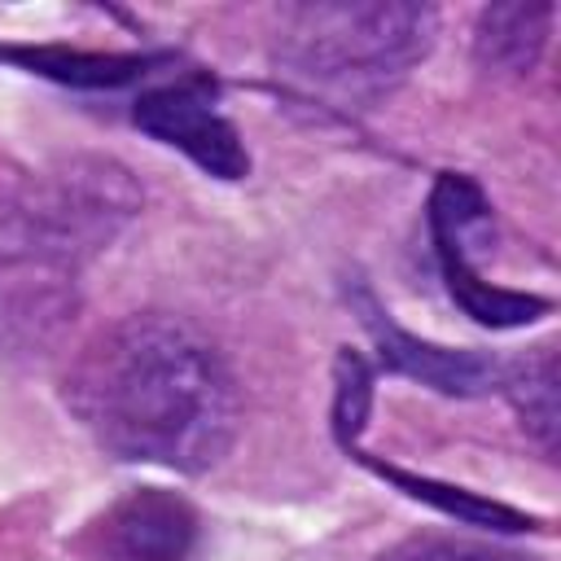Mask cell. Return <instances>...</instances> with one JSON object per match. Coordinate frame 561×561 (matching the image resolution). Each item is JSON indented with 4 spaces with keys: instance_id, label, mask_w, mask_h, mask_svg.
I'll return each instance as SVG.
<instances>
[{
    "instance_id": "7",
    "label": "cell",
    "mask_w": 561,
    "mask_h": 561,
    "mask_svg": "<svg viewBox=\"0 0 561 561\" xmlns=\"http://www.w3.org/2000/svg\"><path fill=\"white\" fill-rule=\"evenodd\" d=\"M202 539L197 508L167 486L127 491L96 526L101 561H193Z\"/></svg>"
},
{
    "instance_id": "3",
    "label": "cell",
    "mask_w": 561,
    "mask_h": 561,
    "mask_svg": "<svg viewBox=\"0 0 561 561\" xmlns=\"http://www.w3.org/2000/svg\"><path fill=\"white\" fill-rule=\"evenodd\" d=\"M438 13L408 0L298 4L280 18L276 61L342 101H373L399 83L434 44Z\"/></svg>"
},
{
    "instance_id": "12",
    "label": "cell",
    "mask_w": 561,
    "mask_h": 561,
    "mask_svg": "<svg viewBox=\"0 0 561 561\" xmlns=\"http://www.w3.org/2000/svg\"><path fill=\"white\" fill-rule=\"evenodd\" d=\"M373 412V373L359 351L342 346L333 359V434L351 451Z\"/></svg>"
},
{
    "instance_id": "9",
    "label": "cell",
    "mask_w": 561,
    "mask_h": 561,
    "mask_svg": "<svg viewBox=\"0 0 561 561\" xmlns=\"http://www.w3.org/2000/svg\"><path fill=\"white\" fill-rule=\"evenodd\" d=\"M359 460L377 478L394 482L403 495H412V500H421V504H430V508H438V513H447V517H456L465 526H486V530H535L539 526L530 513H517V508H508L500 500H486L478 491H465V486H451V482H434V478L408 473V469L386 465V460H373V456H359Z\"/></svg>"
},
{
    "instance_id": "1",
    "label": "cell",
    "mask_w": 561,
    "mask_h": 561,
    "mask_svg": "<svg viewBox=\"0 0 561 561\" xmlns=\"http://www.w3.org/2000/svg\"><path fill=\"white\" fill-rule=\"evenodd\" d=\"M66 408L127 465L206 473L237 438V381L188 320L136 311L101 329L66 373Z\"/></svg>"
},
{
    "instance_id": "6",
    "label": "cell",
    "mask_w": 561,
    "mask_h": 561,
    "mask_svg": "<svg viewBox=\"0 0 561 561\" xmlns=\"http://www.w3.org/2000/svg\"><path fill=\"white\" fill-rule=\"evenodd\" d=\"M351 302H355L368 337L377 342V355H381L386 368H394V373H403V377H412V381H421V386H430L438 394H456V399L486 394V390H495L504 381V364L500 359L478 355V351L434 346V342L399 329L390 320V311H381V302L364 285H355Z\"/></svg>"
},
{
    "instance_id": "8",
    "label": "cell",
    "mask_w": 561,
    "mask_h": 561,
    "mask_svg": "<svg viewBox=\"0 0 561 561\" xmlns=\"http://www.w3.org/2000/svg\"><path fill=\"white\" fill-rule=\"evenodd\" d=\"M557 4L552 0H508L486 4L473 26V57L486 75H526L552 31Z\"/></svg>"
},
{
    "instance_id": "2",
    "label": "cell",
    "mask_w": 561,
    "mask_h": 561,
    "mask_svg": "<svg viewBox=\"0 0 561 561\" xmlns=\"http://www.w3.org/2000/svg\"><path fill=\"white\" fill-rule=\"evenodd\" d=\"M140 188L110 158H66L0 202V346L39 351L75 316L79 272L136 215Z\"/></svg>"
},
{
    "instance_id": "11",
    "label": "cell",
    "mask_w": 561,
    "mask_h": 561,
    "mask_svg": "<svg viewBox=\"0 0 561 561\" xmlns=\"http://www.w3.org/2000/svg\"><path fill=\"white\" fill-rule=\"evenodd\" d=\"M4 61H18L22 70L48 75L57 83H75V88H118L131 83L136 75L149 70V57H105V53H70V48H9L0 44Z\"/></svg>"
},
{
    "instance_id": "5",
    "label": "cell",
    "mask_w": 561,
    "mask_h": 561,
    "mask_svg": "<svg viewBox=\"0 0 561 561\" xmlns=\"http://www.w3.org/2000/svg\"><path fill=\"white\" fill-rule=\"evenodd\" d=\"M131 123L145 136L193 158L215 180H245L250 175V153H245L237 127L215 105V92L206 88V79H180V83H162V88L140 92L131 105Z\"/></svg>"
},
{
    "instance_id": "10",
    "label": "cell",
    "mask_w": 561,
    "mask_h": 561,
    "mask_svg": "<svg viewBox=\"0 0 561 561\" xmlns=\"http://www.w3.org/2000/svg\"><path fill=\"white\" fill-rule=\"evenodd\" d=\"M526 425V434L543 447L557 451V430H561V408H557V355L552 346H539L535 355L504 364V381H500Z\"/></svg>"
},
{
    "instance_id": "4",
    "label": "cell",
    "mask_w": 561,
    "mask_h": 561,
    "mask_svg": "<svg viewBox=\"0 0 561 561\" xmlns=\"http://www.w3.org/2000/svg\"><path fill=\"white\" fill-rule=\"evenodd\" d=\"M486 228H491V206H486L482 188L469 175L443 171L434 180V193H430V241H434V259H438V272L447 280L451 302L486 329H517V324L548 316L552 311L548 298L500 289L473 272L465 245H473V237H482Z\"/></svg>"
},
{
    "instance_id": "13",
    "label": "cell",
    "mask_w": 561,
    "mask_h": 561,
    "mask_svg": "<svg viewBox=\"0 0 561 561\" xmlns=\"http://www.w3.org/2000/svg\"><path fill=\"white\" fill-rule=\"evenodd\" d=\"M377 561H539V557L482 543V539H460V535H412L386 548Z\"/></svg>"
}]
</instances>
